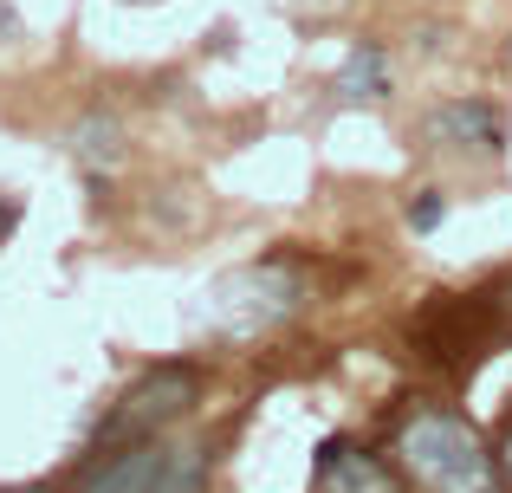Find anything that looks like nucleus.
I'll list each match as a JSON object with an SVG mask.
<instances>
[{
    "instance_id": "obj_1",
    "label": "nucleus",
    "mask_w": 512,
    "mask_h": 493,
    "mask_svg": "<svg viewBox=\"0 0 512 493\" xmlns=\"http://www.w3.org/2000/svg\"><path fill=\"white\" fill-rule=\"evenodd\" d=\"M396 461L415 493H506L500 461L480 429L454 409H415L396 429Z\"/></svg>"
},
{
    "instance_id": "obj_2",
    "label": "nucleus",
    "mask_w": 512,
    "mask_h": 493,
    "mask_svg": "<svg viewBox=\"0 0 512 493\" xmlns=\"http://www.w3.org/2000/svg\"><path fill=\"white\" fill-rule=\"evenodd\" d=\"M305 305V273L292 260H260V266H234L201 292V325L221 338H253V331L286 325Z\"/></svg>"
},
{
    "instance_id": "obj_3",
    "label": "nucleus",
    "mask_w": 512,
    "mask_h": 493,
    "mask_svg": "<svg viewBox=\"0 0 512 493\" xmlns=\"http://www.w3.org/2000/svg\"><path fill=\"white\" fill-rule=\"evenodd\" d=\"M214 455L201 442H124L78 474V493H208Z\"/></svg>"
},
{
    "instance_id": "obj_4",
    "label": "nucleus",
    "mask_w": 512,
    "mask_h": 493,
    "mask_svg": "<svg viewBox=\"0 0 512 493\" xmlns=\"http://www.w3.org/2000/svg\"><path fill=\"white\" fill-rule=\"evenodd\" d=\"M201 403V370L195 364H156L150 377H137L117 409L98 422V448H124V442H150L169 422H182Z\"/></svg>"
},
{
    "instance_id": "obj_5",
    "label": "nucleus",
    "mask_w": 512,
    "mask_h": 493,
    "mask_svg": "<svg viewBox=\"0 0 512 493\" xmlns=\"http://www.w3.org/2000/svg\"><path fill=\"white\" fill-rule=\"evenodd\" d=\"M415 338H422L428 357H441V364H480L500 338H512V318L493 305V292H474V299L441 292V299L428 305V318L415 325Z\"/></svg>"
},
{
    "instance_id": "obj_6",
    "label": "nucleus",
    "mask_w": 512,
    "mask_h": 493,
    "mask_svg": "<svg viewBox=\"0 0 512 493\" xmlns=\"http://www.w3.org/2000/svg\"><path fill=\"white\" fill-rule=\"evenodd\" d=\"M428 143H435V150H487L493 156L506 143V130H500V111H493V104L454 98L428 117Z\"/></svg>"
},
{
    "instance_id": "obj_7",
    "label": "nucleus",
    "mask_w": 512,
    "mask_h": 493,
    "mask_svg": "<svg viewBox=\"0 0 512 493\" xmlns=\"http://www.w3.org/2000/svg\"><path fill=\"white\" fill-rule=\"evenodd\" d=\"M312 481H318V493H402L396 474H389L376 455H363V448H344V455L331 461L325 474H312Z\"/></svg>"
},
{
    "instance_id": "obj_8",
    "label": "nucleus",
    "mask_w": 512,
    "mask_h": 493,
    "mask_svg": "<svg viewBox=\"0 0 512 493\" xmlns=\"http://www.w3.org/2000/svg\"><path fill=\"white\" fill-rule=\"evenodd\" d=\"M338 98H344V104H376V98H389V52L376 46V39L350 46V59H344V72H338Z\"/></svg>"
},
{
    "instance_id": "obj_9",
    "label": "nucleus",
    "mask_w": 512,
    "mask_h": 493,
    "mask_svg": "<svg viewBox=\"0 0 512 493\" xmlns=\"http://www.w3.org/2000/svg\"><path fill=\"white\" fill-rule=\"evenodd\" d=\"M117 156H124V130H117V117L91 111L85 124H78V163H85V169H111Z\"/></svg>"
},
{
    "instance_id": "obj_10",
    "label": "nucleus",
    "mask_w": 512,
    "mask_h": 493,
    "mask_svg": "<svg viewBox=\"0 0 512 493\" xmlns=\"http://www.w3.org/2000/svg\"><path fill=\"white\" fill-rule=\"evenodd\" d=\"M441 215H448V208H441V195H435V189H422V195L409 202V228H415V234H435V228H441Z\"/></svg>"
},
{
    "instance_id": "obj_11",
    "label": "nucleus",
    "mask_w": 512,
    "mask_h": 493,
    "mask_svg": "<svg viewBox=\"0 0 512 493\" xmlns=\"http://www.w3.org/2000/svg\"><path fill=\"white\" fill-rule=\"evenodd\" d=\"M13 228H20V202L7 195V202H0V247H7V234H13Z\"/></svg>"
},
{
    "instance_id": "obj_12",
    "label": "nucleus",
    "mask_w": 512,
    "mask_h": 493,
    "mask_svg": "<svg viewBox=\"0 0 512 493\" xmlns=\"http://www.w3.org/2000/svg\"><path fill=\"white\" fill-rule=\"evenodd\" d=\"M500 468H506V487H512V429H506V442H500Z\"/></svg>"
},
{
    "instance_id": "obj_13",
    "label": "nucleus",
    "mask_w": 512,
    "mask_h": 493,
    "mask_svg": "<svg viewBox=\"0 0 512 493\" xmlns=\"http://www.w3.org/2000/svg\"><path fill=\"white\" fill-rule=\"evenodd\" d=\"M13 493H46V487H13Z\"/></svg>"
}]
</instances>
